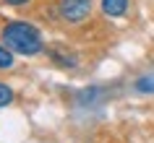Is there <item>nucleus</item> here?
Returning a JSON list of instances; mask_svg holds the SVG:
<instances>
[{
	"mask_svg": "<svg viewBox=\"0 0 154 143\" xmlns=\"http://www.w3.org/2000/svg\"><path fill=\"white\" fill-rule=\"evenodd\" d=\"M125 10H128V0H102V13L105 16L120 18L125 16Z\"/></svg>",
	"mask_w": 154,
	"mask_h": 143,
	"instance_id": "nucleus-3",
	"label": "nucleus"
},
{
	"mask_svg": "<svg viewBox=\"0 0 154 143\" xmlns=\"http://www.w3.org/2000/svg\"><path fill=\"white\" fill-rule=\"evenodd\" d=\"M57 10L68 24H79L91 13V0H60Z\"/></svg>",
	"mask_w": 154,
	"mask_h": 143,
	"instance_id": "nucleus-2",
	"label": "nucleus"
},
{
	"mask_svg": "<svg viewBox=\"0 0 154 143\" xmlns=\"http://www.w3.org/2000/svg\"><path fill=\"white\" fill-rule=\"evenodd\" d=\"M11 102H13V91H11V86L0 83V107H8Z\"/></svg>",
	"mask_w": 154,
	"mask_h": 143,
	"instance_id": "nucleus-4",
	"label": "nucleus"
},
{
	"mask_svg": "<svg viewBox=\"0 0 154 143\" xmlns=\"http://www.w3.org/2000/svg\"><path fill=\"white\" fill-rule=\"evenodd\" d=\"M136 88L138 91H154V81H149V78H141L136 83Z\"/></svg>",
	"mask_w": 154,
	"mask_h": 143,
	"instance_id": "nucleus-6",
	"label": "nucleus"
},
{
	"mask_svg": "<svg viewBox=\"0 0 154 143\" xmlns=\"http://www.w3.org/2000/svg\"><path fill=\"white\" fill-rule=\"evenodd\" d=\"M3 42H5L8 49H13L18 55H39L42 47H45L39 29L26 24V21H11V24H5Z\"/></svg>",
	"mask_w": 154,
	"mask_h": 143,
	"instance_id": "nucleus-1",
	"label": "nucleus"
},
{
	"mask_svg": "<svg viewBox=\"0 0 154 143\" xmlns=\"http://www.w3.org/2000/svg\"><path fill=\"white\" fill-rule=\"evenodd\" d=\"M5 5H24V3H29V0H3Z\"/></svg>",
	"mask_w": 154,
	"mask_h": 143,
	"instance_id": "nucleus-7",
	"label": "nucleus"
},
{
	"mask_svg": "<svg viewBox=\"0 0 154 143\" xmlns=\"http://www.w3.org/2000/svg\"><path fill=\"white\" fill-rule=\"evenodd\" d=\"M11 65H13V55H11V49L0 44V70H3V68H11Z\"/></svg>",
	"mask_w": 154,
	"mask_h": 143,
	"instance_id": "nucleus-5",
	"label": "nucleus"
}]
</instances>
